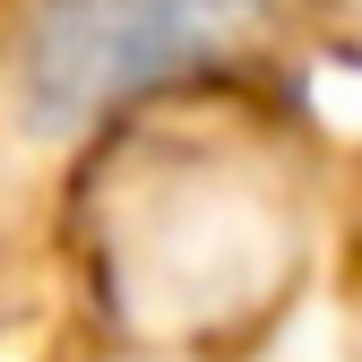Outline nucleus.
<instances>
[{"mask_svg": "<svg viewBox=\"0 0 362 362\" xmlns=\"http://www.w3.org/2000/svg\"><path fill=\"white\" fill-rule=\"evenodd\" d=\"M242 18H259V0H43L26 26V95L43 121H78L207 61Z\"/></svg>", "mask_w": 362, "mask_h": 362, "instance_id": "obj_1", "label": "nucleus"}]
</instances>
